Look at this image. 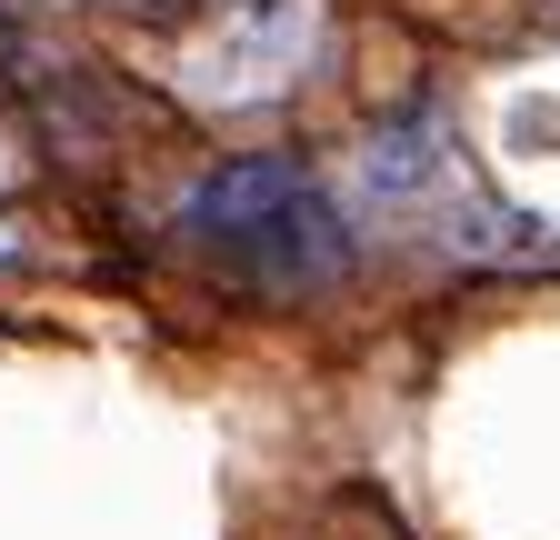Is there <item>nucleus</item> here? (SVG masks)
I'll use <instances>...</instances> for the list:
<instances>
[{
    "instance_id": "2",
    "label": "nucleus",
    "mask_w": 560,
    "mask_h": 540,
    "mask_svg": "<svg viewBox=\"0 0 560 540\" xmlns=\"http://www.w3.org/2000/svg\"><path fill=\"white\" fill-rule=\"evenodd\" d=\"M330 50V0H210V21L180 50V91L200 110H270L311 91Z\"/></svg>"
},
{
    "instance_id": "1",
    "label": "nucleus",
    "mask_w": 560,
    "mask_h": 540,
    "mask_svg": "<svg viewBox=\"0 0 560 540\" xmlns=\"http://www.w3.org/2000/svg\"><path fill=\"white\" fill-rule=\"evenodd\" d=\"M180 250H200L241 301H330L361 270V211L301 151H241L171 200Z\"/></svg>"
},
{
    "instance_id": "3",
    "label": "nucleus",
    "mask_w": 560,
    "mask_h": 540,
    "mask_svg": "<svg viewBox=\"0 0 560 540\" xmlns=\"http://www.w3.org/2000/svg\"><path fill=\"white\" fill-rule=\"evenodd\" d=\"M11 260H31V221H21V211H0V270H11Z\"/></svg>"
}]
</instances>
